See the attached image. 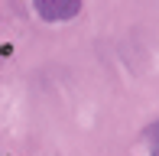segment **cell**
<instances>
[{
    "label": "cell",
    "mask_w": 159,
    "mask_h": 156,
    "mask_svg": "<svg viewBox=\"0 0 159 156\" xmlns=\"http://www.w3.org/2000/svg\"><path fill=\"white\" fill-rule=\"evenodd\" d=\"M143 140H146L149 153H153V156H159V120H153V124L143 130Z\"/></svg>",
    "instance_id": "2"
},
{
    "label": "cell",
    "mask_w": 159,
    "mask_h": 156,
    "mask_svg": "<svg viewBox=\"0 0 159 156\" xmlns=\"http://www.w3.org/2000/svg\"><path fill=\"white\" fill-rule=\"evenodd\" d=\"M84 0H33V10L42 23H68L81 13Z\"/></svg>",
    "instance_id": "1"
}]
</instances>
